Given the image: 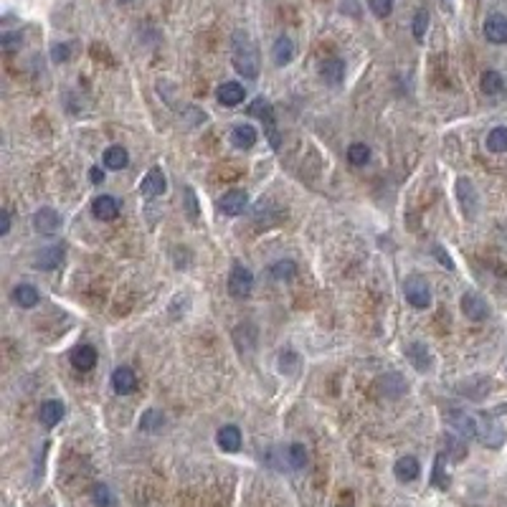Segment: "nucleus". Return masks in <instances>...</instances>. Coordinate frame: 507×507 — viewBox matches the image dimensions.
I'll return each instance as SVG.
<instances>
[{
  "label": "nucleus",
  "mask_w": 507,
  "mask_h": 507,
  "mask_svg": "<svg viewBox=\"0 0 507 507\" xmlns=\"http://www.w3.org/2000/svg\"><path fill=\"white\" fill-rule=\"evenodd\" d=\"M21 43H23L21 33H3L0 36V46L6 48V51H16V48H21Z\"/></svg>",
  "instance_id": "38"
},
{
  "label": "nucleus",
  "mask_w": 507,
  "mask_h": 507,
  "mask_svg": "<svg viewBox=\"0 0 507 507\" xmlns=\"http://www.w3.org/2000/svg\"><path fill=\"white\" fill-rule=\"evenodd\" d=\"M33 226H36L39 234H56L61 228V216L54 208H41L33 216Z\"/></svg>",
  "instance_id": "12"
},
{
  "label": "nucleus",
  "mask_w": 507,
  "mask_h": 507,
  "mask_svg": "<svg viewBox=\"0 0 507 507\" xmlns=\"http://www.w3.org/2000/svg\"><path fill=\"white\" fill-rule=\"evenodd\" d=\"M122 3H130V0H122Z\"/></svg>",
  "instance_id": "44"
},
{
  "label": "nucleus",
  "mask_w": 507,
  "mask_h": 507,
  "mask_svg": "<svg viewBox=\"0 0 507 507\" xmlns=\"http://www.w3.org/2000/svg\"><path fill=\"white\" fill-rule=\"evenodd\" d=\"M112 388L117 390L119 396H130V393H135L137 390V375H135L132 368H117L115 373H112Z\"/></svg>",
  "instance_id": "11"
},
{
  "label": "nucleus",
  "mask_w": 507,
  "mask_h": 507,
  "mask_svg": "<svg viewBox=\"0 0 507 507\" xmlns=\"http://www.w3.org/2000/svg\"><path fill=\"white\" fill-rule=\"evenodd\" d=\"M406 355H408V363H411V366H414L419 373H429L431 368H434L431 350L424 343H411V345H408V350H406Z\"/></svg>",
  "instance_id": "9"
},
{
  "label": "nucleus",
  "mask_w": 507,
  "mask_h": 507,
  "mask_svg": "<svg viewBox=\"0 0 507 507\" xmlns=\"http://www.w3.org/2000/svg\"><path fill=\"white\" fill-rule=\"evenodd\" d=\"M484 39L490 43H507V16L502 13H492L487 21H484Z\"/></svg>",
  "instance_id": "8"
},
{
  "label": "nucleus",
  "mask_w": 507,
  "mask_h": 507,
  "mask_svg": "<svg viewBox=\"0 0 507 507\" xmlns=\"http://www.w3.org/2000/svg\"><path fill=\"white\" fill-rule=\"evenodd\" d=\"M216 97H219V101L223 107H236V104H241L243 101L246 92H243V86L239 84V81H223V84L219 86Z\"/></svg>",
  "instance_id": "14"
},
{
  "label": "nucleus",
  "mask_w": 507,
  "mask_h": 507,
  "mask_svg": "<svg viewBox=\"0 0 507 507\" xmlns=\"http://www.w3.org/2000/svg\"><path fill=\"white\" fill-rule=\"evenodd\" d=\"M393 472H396L398 482H414L416 477L421 475V464L416 457H401V459L393 464Z\"/></svg>",
  "instance_id": "16"
},
{
  "label": "nucleus",
  "mask_w": 507,
  "mask_h": 507,
  "mask_svg": "<svg viewBox=\"0 0 507 507\" xmlns=\"http://www.w3.org/2000/svg\"><path fill=\"white\" fill-rule=\"evenodd\" d=\"M446 421H449V426H452L459 437H464V439L477 437V424H479L477 416L467 414V411H459V408H452L449 416H446Z\"/></svg>",
  "instance_id": "6"
},
{
  "label": "nucleus",
  "mask_w": 507,
  "mask_h": 507,
  "mask_svg": "<svg viewBox=\"0 0 507 507\" xmlns=\"http://www.w3.org/2000/svg\"><path fill=\"white\" fill-rule=\"evenodd\" d=\"M71 366L77 368V370H92L97 366V350H94L92 345H77L74 350H71Z\"/></svg>",
  "instance_id": "17"
},
{
  "label": "nucleus",
  "mask_w": 507,
  "mask_h": 507,
  "mask_svg": "<svg viewBox=\"0 0 507 507\" xmlns=\"http://www.w3.org/2000/svg\"><path fill=\"white\" fill-rule=\"evenodd\" d=\"M216 441H219V446L223 449V452L234 454L241 449V431L236 429V426H221L219 434H216Z\"/></svg>",
  "instance_id": "19"
},
{
  "label": "nucleus",
  "mask_w": 507,
  "mask_h": 507,
  "mask_svg": "<svg viewBox=\"0 0 507 507\" xmlns=\"http://www.w3.org/2000/svg\"><path fill=\"white\" fill-rule=\"evenodd\" d=\"M94 505L97 507H112L115 505V495L110 492L107 484H97V487H94Z\"/></svg>",
  "instance_id": "35"
},
{
  "label": "nucleus",
  "mask_w": 507,
  "mask_h": 507,
  "mask_svg": "<svg viewBox=\"0 0 507 507\" xmlns=\"http://www.w3.org/2000/svg\"><path fill=\"white\" fill-rule=\"evenodd\" d=\"M297 274V264L295 261H289V259H281V261H277V264H272V277L274 279H292Z\"/></svg>",
  "instance_id": "34"
},
{
  "label": "nucleus",
  "mask_w": 507,
  "mask_h": 507,
  "mask_svg": "<svg viewBox=\"0 0 507 507\" xmlns=\"http://www.w3.org/2000/svg\"><path fill=\"white\" fill-rule=\"evenodd\" d=\"M165 188H168V183H165L163 170H160V168H150L148 175H145L140 183V193L145 195V198H157V195L165 193Z\"/></svg>",
  "instance_id": "10"
},
{
  "label": "nucleus",
  "mask_w": 507,
  "mask_h": 507,
  "mask_svg": "<svg viewBox=\"0 0 507 507\" xmlns=\"http://www.w3.org/2000/svg\"><path fill=\"white\" fill-rule=\"evenodd\" d=\"M461 312H464L467 320L482 322L490 317V304L484 302V297L477 295V292H464L461 295Z\"/></svg>",
  "instance_id": "5"
},
{
  "label": "nucleus",
  "mask_w": 507,
  "mask_h": 507,
  "mask_svg": "<svg viewBox=\"0 0 507 507\" xmlns=\"http://www.w3.org/2000/svg\"><path fill=\"white\" fill-rule=\"evenodd\" d=\"M368 8L375 18H388L393 13V0H368Z\"/></svg>",
  "instance_id": "37"
},
{
  "label": "nucleus",
  "mask_w": 507,
  "mask_h": 507,
  "mask_svg": "<svg viewBox=\"0 0 507 507\" xmlns=\"http://www.w3.org/2000/svg\"><path fill=\"white\" fill-rule=\"evenodd\" d=\"M320 74H322V79H325L328 84L337 86L345 79V61H343V59H328V61L322 63Z\"/></svg>",
  "instance_id": "24"
},
{
  "label": "nucleus",
  "mask_w": 507,
  "mask_h": 507,
  "mask_svg": "<svg viewBox=\"0 0 507 507\" xmlns=\"http://www.w3.org/2000/svg\"><path fill=\"white\" fill-rule=\"evenodd\" d=\"M287 459H289V467L304 469L307 467V449H304L302 444H289L287 446Z\"/></svg>",
  "instance_id": "33"
},
{
  "label": "nucleus",
  "mask_w": 507,
  "mask_h": 507,
  "mask_svg": "<svg viewBox=\"0 0 507 507\" xmlns=\"http://www.w3.org/2000/svg\"><path fill=\"white\" fill-rule=\"evenodd\" d=\"M272 59H274V63H277V66H287V63L295 59V43H292V39H287V36H279V39L274 41Z\"/></svg>",
  "instance_id": "21"
},
{
  "label": "nucleus",
  "mask_w": 507,
  "mask_h": 507,
  "mask_svg": "<svg viewBox=\"0 0 507 507\" xmlns=\"http://www.w3.org/2000/svg\"><path fill=\"white\" fill-rule=\"evenodd\" d=\"M221 206V213H226V216H241L246 208H249V195L234 188V190H228L223 198L219 201Z\"/></svg>",
  "instance_id": "7"
},
{
  "label": "nucleus",
  "mask_w": 507,
  "mask_h": 507,
  "mask_svg": "<svg viewBox=\"0 0 507 507\" xmlns=\"http://www.w3.org/2000/svg\"><path fill=\"white\" fill-rule=\"evenodd\" d=\"M457 193H459V203H461V208H464V216H475L477 213V193H475V188H472V183H469L467 178H459V183H457Z\"/></svg>",
  "instance_id": "18"
},
{
  "label": "nucleus",
  "mask_w": 507,
  "mask_h": 507,
  "mask_svg": "<svg viewBox=\"0 0 507 507\" xmlns=\"http://www.w3.org/2000/svg\"><path fill=\"white\" fill-rule=\"evenodd\" d=\"M411 26H414V39L424 41V39H426V28H429V13L421 8L414 16V23H411Z\"/></svg>",
  "instance_id": "36"
},
{
  "label": "nucleus",
  "mask_w": 507,
  "mask_h": 507,
  "mask_svg": "<svg viewBox=\"0 0 507 507\" xmlns=\"http://www.w3.org/2000/svg\"><path fill=\"white\" fill-rule=\"evenodd\" d=\"M127 163H130V152H127L122 145L107 148V152H104V165H107L110 170H122V168H127Z\"/></svg>",
  "instance_id": "25"
},
{
  "label": "nucleus",
  "mask_w": 507,
  "mask_h": 507,
  "mask_svg": "<svg viewBox=\"0 0 507 507\" xmlns=\"http://www.w3.org/2000/svg\"><path fill=\"white\" fill-rule=\"evenodd\" d=\"M444 444H446V457L452 461H461L464 457H467V441H464V437H457V434H446L444 437Z\"/></svg>",
  "instance_id": "29"
},
{
  "label": "nucleus",
  "mask_w": 507,
  "mask_h": 507,
  "mask_svg": "<svg viewBox=\"0 0 507 507\" xmlns=\"http://www.w3.org/2000/svg\"><path fill=\"white\" fill-rule=\"evenodd\" d=\"M434 254H437V257H439V261H441V264H446V266H449V269H454V261H452V259H449V257H446L444 251H441V246H434Z\"/></svg>",
  "instance_id": "41"
},
{
  "label": "nucleus",
  "mask_w": 507,
  "mask_h": 507,
  "mask_svg": "<svg viewBox=\"0 0 507 507\" xmlns=\"http://www.w3.org/2000/svg\"><path fill=\"white\" fill-rule=\"evenodd\" d=\"M92 213L99 221H115L119 213V203L115 201L112 195H99V198H94V203H92Z\"/></svg>",
  "instance_id": "15"
},
{
  "label": "nucleus",
  "mask_w": 507,
  "mask_h": 507,
  "mask_svg": "<svg viewBox=\"0 0 507 507\" xmlns=\"http://www.w3.org/2000/svg\"><path fill=\"white\" fill-rule=\"evenodd\" d=\"M257 140H259V135L251 125H236L234 130H231V142H234V148H239V150L254 148Z\"/></svg>",
  "instance_id": "20"
},
{
  "label": "nucleus",
  "mask_w": 507,
  "mask_h": 507,
  "mask_svg": "<svg viewBox=\"0 0 507 507\" xmlns=\"http://www.w3.org/2000/svg\"><path fill=\"white\" fill-rule=\"evenodd\" d=\"M89 178H92V183L99 186V183H104V172H101L99 168H92V170H89Z\"/></svg>",
  "instance_id": "42"
},
{
  "label": "nucleus",
  "mask_w": 507,
  "mask_h": 507,
  "mask_svg": "<svg viewBox=\"0 0 507 507\" xmlns=\"http://www.w3.org/2000/svg\"><path fill=\"white\" fill-rule=\"evenodd\" d=\"M163 426H165V414H163V411H157V408H148V411L142 414V419H140V429L142 431H150V434H152V431H160Z\"/></svg>",
  "instance_id": "30"
},
{
  "label": "nucleus",
  "mask_w": 507,
  "mask_h": 507,
  "mask_svg": "<svg viewBox=\"0 0 507 507\" xmlns=\"http://www.w3.org/2000/svg\"><path fill=\"white\" fill-rule=\"evenodd\" d=\"M441 461H444V457H439L437 459V467H434V484L441 487V490H446V487H449V477H444V472H441Z\"/></svg>",
  "instance_id": "39"
},
{
  "label": "nucleus",
  "mask_w": 507,
  "mask_h": 507,
  "mask_svg": "<svg viewBox=\"0 0 507 507\" xmlns=\"http://www.w3.org/2000/svg\"><path fill=\"white\" fill-rule=\"evenodd\" d=\"M61 259H63V246H48V249H43L36 257V266L51 272V269H56V266L61 264Z\"/></svg>",
  "instance_id": "26"
},
{
  "label": "nucleus",
  "mask_w": 507,
  "mask_h": 507,
  "mask_svg": "<svg viewBox=\"0 0 507 507\" xmlns=\"http://www.w3.org/2000/svg\"><path fill=\"white\" fill-rule=\"evenodd\" d=\"M444 6H446V0H444Z\"/></svg>",
  "instance_id": "45"
},
{
  "label": "nucleus",
  "mask_w": 507,
  "mask_h": 507,
  "mask_svg": "<svg viewBox=\"0 0 507 507\" xmlns=\"http://www.w3.org/2000/svg\"><path fill=\"white\" fill-rule=\"evenodd\" d=\"M13 299H16L21 307H36L39 304V289L33 287V284H18L13 289Z\"/></svg>",
  "instance_id": "28"
},
{
  "label": "nucleus",
  "mask_w": 507,
  "mask_h": 507,
  "mask_svg": "<svg viewBox=\"0 0 507 507\" xmlns=\"http://www.w3.org/2000/svg\"><path fill=\"white\" fill-rule=\"evenodd\" d=\"M234 66L243 79L259 77V51L249 39V33L243 31L234 33Z\"/></svg>",
  "instance_id": "1"
},
{
  "label": "nucleus",
  "mask_w": 507,
  "mask_h": 507,
  "mask_svg": "<svg viewBox=\"0 0 507 507\" xmlns=\"http://www.w3.org/2000/svg\"><path fill=\"white\" fill-rule=\"evenodd\" d=\"M378 390H381V396H386V398H398L408 390V383L404 381V375L401 373H386L381 381H378Z\"/></svg>",
  "instance_id": "13"
},
{
  "label": "nucleus",
  "mask_w": 507,
  "mask_h": 507,
  "mask_svg": "<svg viewBox=\"0 0 507 507\" xmlns=\"http://www.w3.org/2000/svg\"><path fill=\"white\" fill-rule=\"evenodd\" d=\"M348 160H350V165H366L370 160V148L366 142H352L348 148Z\"/></svg>",
  "instance_id": "32"
},
{
  "label": "nucleus",
  "mask_w": 507,
  "mask_h": 507,
  "mask_svg": "<svg viewBox=\"0 0 507 507\" xmlns=\"http://www.w3.org/2000/svg\"><path fill=\"white\" fill-rule=\"evenodd\" d=\"M477 439L484 446H490V449H499V446L505 444V426L495 416H484L477 424Z\"/></svg>",
  "instance_id": "3"
},
{
  "label": "nucleus",
  "mask_w": 507,
  "mask_h": 507,
  "mask_svg": "<svg viewBox=\"0 0 507 507\" xmlns=\"http://www.w3.org/2000/svg\"><path fill=\"white\" fill-rule=\"evenodd\" d=\"M39 419L43 426H56L63 419V404L61 401H46V404H41Z\"/></svg>",
  "instance_id": "23"
},
{
  "label": "nucleus",
  "mask_w": 507,
  "mask_h": 507,
  "mask_svg": "<svg viewBox=\"0 0 507 507\" xmlns=\"http://www.w3.org/2000/svg\"><path fill=\"white\" fill-rule=\"evenodd\" d=\"M51 56H54V61H69V56H71L69 43H59V46H54Z\"/></svg>",
  "instance_id": "40"
},
{
  "label": "nucleus",
  "mask_w": 507,
  "mask_h": 507,
  "mask_svg": "<svg viewBox=\"0 0 507 507\" xmlns=\"http://www.w3.org/2000/svg\"><path fill=\"white\" fill-rule=\"evenodd\" d=\"M249 115H251V117L261 119V122H264V125L269 127V130H272V135H274V110H272V104H269V101L261 99V97H259V99H254V101H251V107H249ZM272 142L277 145V137H274Z\"/></svg>",
  "instance_id": "22"
},
{
  "label": "nucleus",
  "mask_w": 507,
  "mask_h": 507,
  "mask_svg": "<svg viewBox=\"0 0 507 507\" xmlns=\"http://www.w3.org/2000/svg\"><path fill=\"white\" fill-rule=\"evenodd\" d=\"M8 231H10V211L6 208V211H3V228H0V234L6 236Z\"/></svg>",
  "instance_id": "43"
},
{
  "label": "nucleus",
  "mask_w": 507,
  "mask_h": 507,
  "mask_svg": "<svg viewBox=\"0 0 507 507\" xmlns=\"http://www.w3.org/2000/svg\"><path fill=\"white\" fill-rule=\"evenodd\" d=\"M482 92L487 94V97H497V94L505 92V79H502V74L499 71H484L482 74Z\"/></svg>",
  "instance_id": "27"
},
{
  "label": "nucleus",
  "mask_w": 507,
  "mask_h": 507,
  "mask_svg": "<svg viewBox=\"0 0 507 507\" xmlns=\"http://www.w3.org/2000/svg\"><path fill=\"white\" fill-rule=\"evenodd\" d=\"M251 289H254V274H251V269H246L243 264H234V269L228 274V292L236 299H243V297L251 295Z\"/></svg>",
  "instance_id": "4"
},
{
  "label": "nucleus",
  "mask_w": 507,
  "mask_h": 507,
  "mask_svg": "<svg viewBox=\"0 0 507 507\" xmlns=\"http://www.w3.org/2000/svg\"><path fill=\"white\" fill-rule=\"evenodd\" d=\"M487 150H492V152H507V127H495L487 135Z\"/></svg>",
  "instance_id": "31"
},
{
  "label": "nucleus",
  "mask_w": 507,
  "mask_h": 507,
  "mask_svg": "<svg viewBox=\"0 0 507 507\" xmlns=\"http://www.w3.org/2000/svg\"><path fill=\"white\" fill-rule=\"evenodd\" d=\"M404 297L408 304H414L416 310H426L431 304V287L429 281L414 274V277H406L404 281Z\"/></svg>",
  "instance_id": "2"
}]
</instances>
